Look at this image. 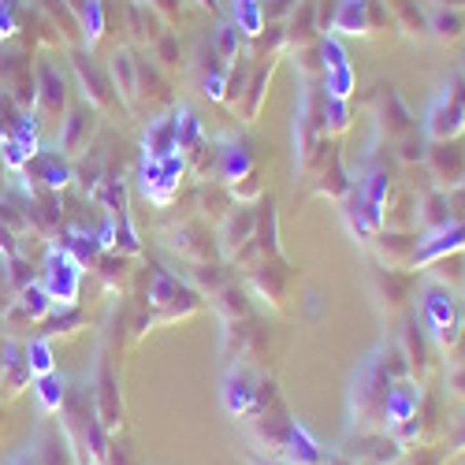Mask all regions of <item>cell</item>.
<instances>
[{
  "instance_id": "cell-1",
  "label": "cell",
  "mask_w": 465,
  "mask_h": 465,
  "mask_svg": "<svg viewBox=\"0 0 465 465\" xmlns=\"http://www.w3.org/2000/svg\"><path fill=\"white\" fill-rule=\"evenodd\" d=\"M420 324H424V331L432 335V342L443 346V351H454V346L461 342V335H465V313L458 309L450 287L436 283V287L424 291V302H420Z\"/></svg>"
},
{
  "instance_id": "cell-2",
  "label": "cell",
  "mask_w": 465,
  "mask_h": 465,
  "mask_svg": "<svg viewBox=\"0 0 465 465\" xmlns=\"http://www.w3.org/2000/svg\"><path fill=\"white\" fill-rule=\"evenodd\" d=\"M149 309H157L149 321H175V317H186L198 309V294H193L186 283H179V276H172L168 268H153L149 272Z\"/></svg>"
},
{
  "instance_id": "cell-3",
  "label": "cell",
  "mask_w": 465,
  "mask_h": 465,
  "mask_svg": "<svg viewBox=\"0 0 465 465\" xmlns=\"http://www.w3.org/2000/svg\"><path fill=\"white\" fill-rule=\"evenodd\" d=\"M79 280H83V264L64 246H49L45 261H42V287L49 291L53 305H74V298H79Z\"/></svg>"
},
{
  "instance_id": "cell-4",
  "label": "cell",
  "mask_w": 465,
  "mask_h": 465,
  "mask_svg": "<svg viewBox=\"0 0 465 465\" xmlns=\"http://www.w3.org/2000/svg\"><path fill=\"white\" fill-rule=\"evenodd\" d=\"M383 0H339L331 19H328V34H372L376 26H387Z\"/></svg>"
},
{
  "instance_id": "cell-5",
  "label": "cell",
  "mask_w": 465,
  "mask_h": 465,
  "mask_svg": "<svg viewBox=\"0 0 465 465\" xmlns=\"http://www.w3.org/2000/svg\"><path fill=\"white\" fill-rule=\"evenodd\" d=\"M461 131H465V108L443 90V94L432 101V108L424 112L420 134L429 138V142H454Z\"/></svg>"
},
{
  "instance_id": "cell-6",
  "label": "cell",
  "mask_w": 465,
  "mask_h": 465,
  "mask_svg": "<svg viewBox=\"0 0 465 465\" xmlns=\"http://www.w3.org/2000/svg\"><path fill=\"white\" fill-rule=\"evenodd\" d=\"M424 164H429L436 190H458L465 183V153L458 149V142H429L424 153Z\"/></svg>"
},
{
  "instance_id": "cell-7",
  "label": "cell",
  "mask_w": 465,
  "mask_h": 465,
  "mask_svg": "<svg viewBox=\"0 0 465 465\" xmlns=\"http://www.w3.org/2000/svg\"><path fill=\"white\" fill-rule=\"evenodd\" d=\"M74 74H79V83L86 90V101L97 108V112H112V108H120V94H115L112 79H108V71L101 64H94V56L86 53H74Z\"/></svg>"
},
{
  "instance_id": "cell-8",
  "label": "cell",
  "mask_w": 465,
  "mask_h": 465,
  "mask_svg": "<svg viewBox=\"0 0 465 465\" xmlns=\"http://www.w3.org/2000/svg\"><path fill=\"white\" fill-rule=\"evenodd\" d=\"M461 250H465V223L450 220L447 227L420 235L417 253H413V268H429V264H436L440 257H450V253H461Z\"/></svg>"
},
{
  "instance_id": "cell-9",
  "label": "cell",
  "mask_w": 465,
  "mask_h": 465,
  "mask_svg": "<svg viewBox=\"0 0 465 465\" xmlns=\"http://www.w3.org/2000/svg\"><path fill=\"white\" fill-rule=\"evenodd\" d=\"M97 131V108L94 104H74L60 127V153L64 157H79L90 149V138Z\"/></svg>"
},
{
  "instance_id": "cell-10",
  "label": "cell",
  "mask_w": 465,
  "mask_h": 465,
  "mask_svg": "<svg viewBox=\"0 0 465 465\" xmlns=\"http://www.w3.org/2000/svg\"><path fill=\"white\" fill-rule=\"evenodd\" d=\"M67 108V83L64 74L56 71V64L42 60V67H37V112L45 115V120H60Z\"/></svg>"
},
{
  "instance_id": "cell-11",
  "label": "cell",
  "mask_w": 465,
  "mask_h": 465,
  "mask_svg": "<svg viewBox=\"0 0 465 465\" xmlns=\"http://www.w3.org/2000/svg\"><path fill=\"white\" fill-rule=\"evenodd\" d=\"M26 172H34L37 183H42L45 190H56V193L74 179V172H71V164H67V157L60 149H37L30 157V164H26Z\"/></svg>"
},
{
  "instance_id": "cell-12",
  "label": "cell",
  "mask_w": 465,
  "mask_h": 465,
  "mask_svg": "<svg viewBox=\"0 0 465 465\" xmlns=\"http://www.w3.org/2000/svg\"><path fill=\"white\" fill-rule=\"evenodd\" d=\"M223 406L235 417H253L257 413V380L242 369L227 372L223 380Z\"/></svg>"
},
{
  "instance_id": "cell-13",
  "label": "cell",
  "mask_w": 465,
  "mask_h": 465,
  "mask_svg": "<svg viewBox=\"0 0 465 465\" xmlns=\"http://www.w3.org/2000/svg\"><path fill=\"white\" fill-rule=\"evenodd\" d=\"M283 458H287V465H324L328 461V454H324V447L309 436V429L305 424H298V420H291V429H287V440H283Z\"/></svg>"
},
{
  "instance_id": "cell-14",
  "label": "cell",
  "mask_w": 465,
  "mask_h": 465,
  "mask_svg": "<svg viewBox=\"0 0 465 465\" xmlns=\"http://www.w3.org/2000/svg\"><path fill=\"white\" fill-rule=\"evenodd\" d=\"M376 104H380V127H383L387 138H402V134L413 131V115L402 104V97L395 94V86H380Z\"/></svg>"
},
{
  "instance_id": "cell-15",
  "label": "cell",
  "mask_w": 465,
  "mask_h": 465,
  "mask_svg": "<svg viewBox=\"0 0 465 465\" xmlns=\"http://www.w3.org/2000/svg\"><path fill=\"white\" fill-rule=\"evenodd\" d=\"M112 86L131 112H138V56L131 49H120L112 56Z\"/></svg>"
},
{
  "instance_id": "cell-16",
  "label": "cell",
  "mask_w": 465,
  "mask_h": 465,
  "mask_svg": "<svg viewBox=\"0 0 465 465\" xmlns=\"http://www.w3.org/2000/svg\"><path fill=\"white\" fill-rule=\"evenodd\" d=\"M0 358H5V372H0V387L8 395H19L23 387L30 383V365H26V346L5 339L0 342Z\"/></svg>"
},
{
  "instance_id": "cell-17",
  "label": "cell",
  "mask_w": 465,
  "mask_h": 465,
  "mask_svg": "<svg viewBox=\"0 0 465 465\" xmlns=\"http://www.w3.org/2000/svg\"><path fill=\"white\" fill-rule=\"evenodd\" d=\"M257 235V213L253 209H246V205H239L235 213H231L227 220H223V231H220V239H223V253L227 257H235L250 239Z\"/></svg>"
},
{
  "instance_id": "cell-18",
  "label": "cell",
  "mask_w": 465,
  "mask_h": 465,
  "mask_svg": "<svg viewBox=\"0 0 465 465\" xmlns=\"http://www.w3.org/2000/svg\"><path fill=\"white\" fill-rule=\"evenodd\" d=\"M454 220V205H450V193L447 190H429L424 198H417V223L424 227V235L429 231H440Z\"/></svg>"
},
{
  "instance_id": "cell-19",
  "label": "cell",
  "mask_w": 465,
  "mask_h": 465,
  "mask_svg": "<svg viewBox=\"0 0 465 465\" xmlns=\"http://www.w3.org/2000/svg\"><path fill=\"white\" fill-rule=\"evenodd\" d=\"M145 157H172L179 153V134H175V115H157V120H149V131H145Z\"/></svg>"
},
{
  "instance_id": "cell-20",
  "label": "cell",
  "mask_w": 465,
  "mask_h": 465,
  "mask_svg": "<svg viewBox=\"0 0 465 465\" xmlns=\"http://www.w3.org/2000/svg\"><path fill=\"white\" fill-rule=\"evenodd\" d=\"M213 172H216V179H220V183H235V179L250 175V172H253V157H250V149H246V145H239V142L220 145V149H216V164H213Z\"/></svg>"
},
{
  "instance_id": "cell-21",
  "label": "cell",
  "mask_w": 465,
  "mask_h": 465,
  "mask_svg": "<svg viewBox=\"0 0 465 465\" xmlns=\"http://www.w3.org/2000/svg\"><path fill=\"white\" fill-rule=\"evenodd\" d=\"M175 134H179V153L202 157V153L209 149L205 131H202V120H198V115H193V108H186V104L175 108Z\"/></svg>"
},
{
  "instance_id": "cell-22",
  "label": "cell",
  "mask_w": 465,
  "mask_h": 465,
  "mask_svg": "<svg viewBox=\"0 0 465 465\" xmlns=\"http://www.w3.org/2000/svg\"><path fill=\"white\" fill-rule=\"evenodd\" d=\"M56 239H64L60 246H64V250H67L74 261H79L83 268H94V264L101 261V253H104L94 231H83V227H67V231H60Z\"/></svg>"
},
{
  "instance_id": "cell-23",
  "label": "cell",
  "mask_w": 465,
  "mask_h": 465,
  "mask_svg": "<svg viewBox=\"0 0 465 465\" xmlns=\"http://www.w3.org/2000/svg\"><path fill=\"white\" fill-rule=\"evenodd\" d=\"M417 387L413 383H406V380H395L391 383V391H387V406H383V413H387V429H395V424H402V420H410L413 413H417Z\"/></svg>"
},
{
  "instance_id": "cell-24",
  "label": "cell",
  "mask_w": 465,
  "mask_h": 465,
  "mask_svg": "<svg viewBox=\"0 0 465 465\" xmlns=\"http://www.w3.org/2000/svg\"><path fill=\"white\" fill-rule=\"evenodd\" d=\"M424 19H429V34L440 37V42H458V37L465 34V12L461 8L432 5L429 12H424Z\"/></svg>"
},
{
  "instance_id": "cell-25",
  "label": "cell",
  "mask_w": 465,
  "mask_h": 465,
  "mask_svg": "<svg viewBox=\"0 0 465 465\" xmlns=\"http://www.w3.org/2000/svg\"><path fill=\"white\" fill-rule=\"evenodd\" d=\"M380 239V253L387 257V268L395 264H413V253H417V231H387V235H376Z\"/></svg>"
},
{
  "instance_id": "cell-26",
  "label": "cell",
  "mask_w": 465,
  "mask_h": 465,
  "mask_svg": "<svg viewBox=\"0 0 465 465\" xmlns=\"http://www.w3.org/2000/svg\"><path fill=\"white\" fill-rule=\"evenodd\" d=\"M383 8L406 34H429V19H424V8L417 0H383Z\"/></svg>"
},
{
  "instance_id": "cell-27",
  "label": "cell",
  "mask_w": 465,
  "mask_h": 465,
  "mask_svg": "<svg viewBox=\"0 0 465 465\" xmlns=\"http://www.w3.org/2000/svg\"><path fill=\"white\" fill-rule=\"evenodd\" d=\"M172 246L179 250V253H186L190 261H209L213 257V239L205 235L202 227H179L175 231V239H172Z\"/></svg>"
},
{
  "instance_id": "cell-28",
  "label": "cell",
  "mask_w": 465,
  "mask_h": 465,
  "mask_svg": "<svg viewBox=\"0 0 465 465\" xmlns=\"http://www.w3.org/2000/svg\"><path fill=\"white\" fill-rule=\"evenodd\" d=\"M127 12H131V26H134V37H138V42L153 45V42H157V37L164 34V30H161V15L153 12V8H145V5H138V0H131Z\"/></svg>"
},
{
  "instance_id": "cell-29",
  "label": "cell",
  "mask_w": 465,
  "mask_h": 465,
  "mask_svg": "<svg viewBox=\"0 0 465 465\" xmlns=\"http://www.w3.org/2000/svg\"><path fill=\"white\" fill-rule=\"evenodd\" d=\"M321 120H324V134H342L346 127H351V101H342V97H328V94H324Z\"/></svg>"
},
{
  "instance_id": "cell-30",
  "label": "cell",
  "mask_w": 465,
  "mask_h": 465,
  "mask_svg": "<svg viewBox=\"0 0 465 465\" xmlns=\"http://www.w3.org/2000/svg\"><path fill=\"white\" fill-rule=\"evenodd\" d=\"M97 410L104 429H115V417H120V399H115V380L108 372V365L101 369V387H97Z\"/></svg>"
},
{
  "instance_id": "cell-31",
  "label": "cell",
  "mask_w": 465,
  "mask_h": 465,
  "mask_svg": "<svg viewBox=\"0 0 465 465\" xmlns=\"http://www.w3.org/2000/svg\"><path fill=\"white\" fill-rule=\"evenodd\" d=\"M19 305L26 309L30 321H45L49 309H53V298H49V291H45L42 283H26V287L19 291Z\"/></svg>"
},
{
  "instance_id": "cell-32",
  "label": "cell",
  "mask_w": 465,
  "mask_h": 465,
  "mask_svg": "<svg viewBox=\"0 0 465 465\" xmlns=\"http://www.w3.org/2000/svg\"><path fill=\"white\" fill-rule=\"evenodd\" d=\"M358 90V74L351 64H342L335 71H324V94L328 97H342V101H351V94Z\"/></svg>"
},
{
  "instance_id": "cell-33",
  "label": "cell",
  "mask_w": 465,
  "mask_h": 465,
  "mask_svg": "<svg viewBox=\"0 0 465 465\" xmlns=\"http://www.w3.org/2000/svg\"><path fill=\"white\" fill-rule=\"evenodd\" d=\"M235 26L246 37L264 34V8H261V0H235Z\"/></svg>"
},
{
  "instance_id": "cell-34",
  "label": "cell",
  "mask_w": 465,
  "mask_h": 465,
  "mask_svg": "<svg viewBox=\"0 0 465 465\" xmlns=\"http://www.w3.org/2000/svg\"><path fill=\"white\" fill-rule=\"evenodd\" d=\"M242 30L235 26V23H220L216 26V37H213V49H216V56L223 60V64H231L239 56V49H242Z\"/></svg>"
},
{
  "instance_id": "cell-35",
  "label": "cell",
  "mask_w": 465,
  "mask_h": 465,
  "mask_svg": "<svg viewBox=\"0 0 465 465\" xmlns=\"http://www.w3.org/2000/svg\"><path fill=\"white\" fill-rule=\"evenodd\" d=\"M26 365H30V376H49V372H56V358H53V346H49L45 335L34 339V342H26Z\"/></svg>"
},
{
  "instance_id": "cell-36",
  "label": "cell",
  "mask_w": 465,
  "mask_h": 465,
  "mask_svg": "<svg viewBox=\"0 0 465 465\" xmlns=\"http://www.w3.org/2000/svg\"><path fill=\"white\" fill-rule=\"evenodd\" d=\"M37 402H42V410L45 413H56L60 406H64V376H56V372H49V376H37Z\"/></svg>"
},
{
  "instance_id": "cell-37",
  "label": "cell",
  "mask_w": 465,
  "mask_h": 465,
  "mask_svg": "<svg viewBox=\"0 0 465 465\" xmlns=\"http://www.w3.org/2000/svg\"><path fill=\"white\" fill-rule=\"evenodd\" d=\"M216 305H220V313H223L227 321H239V317H246V313H250L246 294H242L239 287H231V283H223V287L216 291Z\"/></svg>"
},
{
  "instance_id": "cell-38",
  "label": "cell",
  "mask_w": 465,
  "mask_h": 465,
  "mask_svg": "<svg viewBox=\"0 0 465 465\" xmlns=\"http://www.w3.org/2000/svg\"><path fill=\"white\" fill-rule=\"evenodd\" d=\"M268 79H272V64H261V67H253V74H250V86H246V90H250V97H246V120H257Z\"/></svg>"
},
{
  "instance_id": "cell-39",
  "label": "cell",
  "mask_w": 465,
  "mask_h": 465,
  "mask_svg": "<svg viewBox=\"0 0 465 465\" xmlns=\"http://www.w3.org/2000/svg\"><path fill=\"white\" fill-rule=\"evenodd\" d=\"M37 124H42V120H37V115H30V112H23L19 115V120L12 124V131H8V138H15L23 149H30V153H37V149H42V142H37Z\"/></svg>"
},
{
  "instance_id": "cell-40",
  "label": "cell",
  "mask_w": 465,
  "mask_h": 465,
  "mask_svg": "<svg viewBox=\"0 0 465 465\" xmlns=\"http://www.w3.org/2000/svg\"><path fill=\"white\" fill-rule=\"evenodd\" d=\"M317 53H321V71H335L342 64H351V60H346L342 42H339V34H324L317 42Z\"/></svg>"
},
{
  "instance_id": "cell-41",
  "label": "cell",
  "mask_w": 465,
  "mask_h": 465,
  "mask_svg": "<svg viewBox=\"0 0 465 465\" xmlns=\"http://www.w3.org/2000/svg\"><path fill=\"white\" fill-rule=\"evenodd\" d=\"M402 339H406V361H410V369L413 372H424V339H420V328H417V317L406 324V331H402Z\"/></svg>"
},
{
  "instance_id": "cell-42",
  "label": "cell",
  "mask_w": 465,
  "mask_h": 465,
  "mask_svg": "<svg viewBox=\"0 0 465 465\" xmlns=\"http://www.w3.org/2000/svg\"><path fill=\"white\" fill-rule=\"evenodd\" d=\"M399 145H402V149H399V157H402L406 164L424 161V153H429V138H424L417 127H413L410 134H402V138H399Z\"/></svg>"
},
{
  "instance_id": "cell-43",
  "label": "cell",
  "mask_w": 465,
  "mask_h": 465,
  "mask_svg": "<svg viewBox=\"0 0 465 465\" xmlns=\"http://www.w3.org/2000/svg\"><path fill=\"white\" fill-rule=\"evenodd\" d=\"M30 157H34V153H30V149H23L15 138H8L5 145H0V161H5V168H8V172H23V168L30 164Z\"/></svg>"
},
{
  "instance_id": "cell-44",
  "label": "cell",
  "mask_w": 465,
  "mask_h": 465,
  "mask_svg": "<svg viewBox=\"0 0 465 465\" xmlns=\"http://www.w3.org/2000/svg\"><path fill=\"white\" fill-rule=\"evenodd\" d=\"M153 53L161 56V64L164 67H179V37L172 34V30H164L157 42H153Z\"/></svg>"
},
{
  "instance_id": "cell-45",
  "label": "cell",
  "mask_w": 465,
  "mask_h": 465,
  "mask_svg": "<svg viewBox=\"0 0 465 465\" xmlns=\"http://www.w3.org/2000/svg\"><path fill=\"white\" fill-rule=\"evenodd\" d=\"M19 30V0H0V42Z\"/></svg>"
},
{
  "instance_id": "cell-46",
  "label": "cell",
  "mask_w": 465,
  "mask_h": 465,
  "mask_svg": "<svg viewBox=\"0 0 465 465\" xmlns=\"http://www.w3.org/2000/svg\"><path fill=\"white\" fill-rule=\"evenodd\" d=\"M8 264H12V268H8V276H12V287H15V291H23L26 283H34V268H30L26 257L15 253V257H8Z\"/></svg>"
},
{
  "instance_id": "cell-47",
  "label": "cell",
  "mask_w": 465,
  "mask_h": 465,
  "mask_svg": "<svg viewBox=\"0 0 465 465\" xmlns=\"http://www.w3.org/2000/svg\"><path fill=\"white\" fill-rule=\"evenodd\" d=\"M231 193H235L239 202H253V198H261V179H257V172H250V175H242V179L231 183Z\"/></svg>"
},
{
  "instance_id": "cell-48",
  "label": "cell",
  "mask_w": 465,
  "mask_h": 465,
  "mask_svg": "<svg viewBox=\"0 0 465 465\" xmlns=\"http://www.w3.org/2000/svg\"><path fill=\"white\" fill-rule=\"evenodd\" d=\"M101 179H104V175H101V161H94V164L86 161V164L79 168V183H83V190L90 193V198H94V190L101 186Z\"/></svg>"
},
{
  "instance_id": "cell-49",
  "label": "cell",
  "mask_w": 465,
  "mask_h": 465,
  "mask_svg": "<svg viewBox=\"0 0 465 465\" xmlns=\"http://www.w3.org/2000/svg\"><path fill=\"white\" fill-rule=\"evenodd\" d=\"M298 5H302V0H268L264 19H283V15H291Z\"/></svg>"
},
{
  "instance_id": "cell-50",
  "label": "cell",
  "mask_w": 465,
  "mask_h": 465,
  "mask_svg": "<svg viewBox=\"0 0 465 465\" xmlns=\"http://www.w3.org/2000/svg\"><path fill=\"white\" fill-rule=\"evenodd\" d=\"M97 242H101V250H104V253H108V250H115V216H108V220L101 223Z\"/></svg>"
},
{
  "instance_id": "cell-51",
  "label": "cell",
  "mask_w": 465,
  "mask_h": 465,
  "mask_svg": "<svg viewBox=\"0 0 465 465\" xmlns=\"http://www.w3.org/2000/svg\"><path fill=\"white\" fill-rule=\"evenodd\" d=\"M447 387L458 395V399H465V361H458L454 369H450V376H447Z\"/></svg>"
},
{
  "instance_id": "cell-52",
  "label": "cell",
  "mask_w": 465,
  "mask_h": 465,
  "mask_svg": "<svg viewBox=\"0 0 465 465\" xmlns=\"http://www.w3.org/2000/svg\"><path fill=\"white\" fill-rule=\"evenodd\" d=\"M153 12H157L164 23H175L179 19V0H153Z\"/></svg>"
},
{
  "instance_id": "cell-53",
  "label": "cell",
  "mask_w": 465,
  "mask_h": 465,
  "mask_svg": "<svg viewBox=\"0 0 465 465\" xmlns=\"http://www.w3.org/2000/svg\"><path fill=\"white\" fill-rule=\"evenodd\" d=\"M461 447H465V429H461V432L454 436V450H461Z\"/></svg>"
},
{
  "instance_id": "cell-54",
  "label": "cell",
  "mask_w": 465,
  "mask_h": 465,
  "mask_svg": "<svg viewBox=\"0 0 465 465\" xmlns=\"http://www.w3.org/2000/svg\"><path fill=\"white\" fill-rule=\"evenodd\" d=\"M198 5H205L209 12H220V5H216V0H198Z\"/></svg>"
},
{
  "instance_id": "cell-55",
  "label": "cell",
  "mask_w": 465,
  "mask_h": 465,
  "mask_svg": "<svg viewBox=\"0 0 465 465\" xmlns=\"http://www.w3.org/2000/svg\"><path fill=\"white\" fill-rule=\"evenodd\" d=\"M15 465H37L34 458H15Z\"/></svg>"
},
{
  "instance_id": "cell-56",
  "label": "cell",
  "mask_w": 465,
  "mask_h": 465,
  "mask_svg": "<svg viewBox=\"0 0 465 465\" xmlns=\"http://www.w3.org/2000/svg\"><path fill=\"white\" fill-rule=\"evenodd\" d=\"M0 372H5V358H0Z\"/></svg>"
},
{
  "instance_id": "cell-57",
  "label": "cell",
  "mask_w": 465,
  "mask_h": 465,
  "mask_svg": "<svg viewBox=\"0 0 465 465\" xmlns=\"http://www.w3.org/2000/svg\"><path fill=\"white\" fill-rule=\"evenodd\" d=\"M461 74H465V60H461Z\"/></svg>"
},
{
  "instance_id": "cell-58",
  "label": "cell",
  "mask_w": 465,
  "mask_h": 465,
  "mask_svg": "<svg viewBox=\"0 0 465 465\" xmlns=\"http://www.w3.org/2000/svg\"><path fill=\"white\" fill-rule=\"evenodd\" d=\"M253 465H268V461H253Z\"/></svg>"
}]
</instances>
